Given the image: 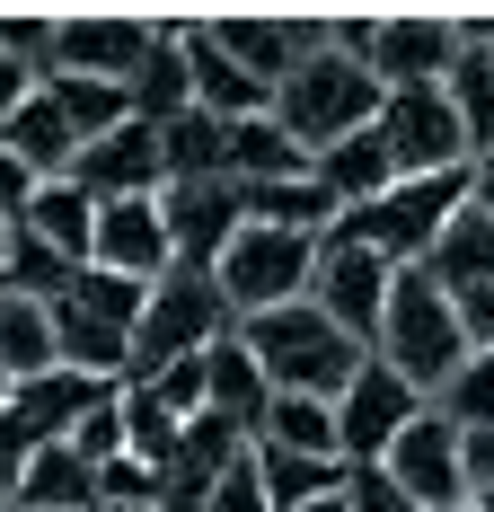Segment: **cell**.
Masks as SVG:
<instances>
[{
    "instance_id": "f546056e",
    "label": "cell",
    "mask_w": 494,
    "mask_h": 512,
    "mask_svg": "<svg viewBox=\"0 0 494 512\" xmlns=\"http://www.w3.org/2000/svg\"><path fill=\"white\" fill-rule=\"evenodd\" d=\"M18 512H98V468L71 442H53L36 460V477H27V495H18Z\"/></svg>"
},
{
    "instance_id": "6da1fadb",
    "label": "cell",
    "mask_w": 494,
    "mask_h": 512,
    "mask_svg": "<svg viewBox=\"0 0 494 512\" xmlns=\"http://www.w3.org/2000/svg\"><path fill=\"white\" fill-rule=\"evenodd\" d=\"M239 345L265 362V380H274V398H345L353 380H362V362L371 345H353L345 327L327 318L318 301H292V309H265V318H247Z\"/></svg>"
},
{
    "instance_id": "2e32d148",
    "label": "cell",
    "mask_w": 494,
    "mask_h": 512,
    "mask_svg": "<svg viewBox=\"0 0 494 512\" xmlns=\"http://www.w3.org/2000/svg\"><path fill=\"white\" fill-rule=\"evenodd\" d=\"M98 265H106V274H133V283L177 274V239H168V212H159V195L98 204Z\"/></svg>"
},
{
    "instance_id": "bcb514c9",
    "label": "cell",
    "mask_w": 494,
    "mask_h": 512,
    "mask_svg": "<svg viewBox=\"0 0 494 512\" xmlns=\"http://www.w3.org/2000/svg\"><path fill=\"white\" fill-rule=\"evenodd\" d=\"M300 512H345V495H327V504H300Z\"/></svg>"
},
{
    "instance_id": "ba28073f",
    "label": "cell",
    "mask_w": 494,
    "mask_h": 512,
    "mask_svg": "<svg viewBox=\"0 0 494 512\" xmlns=\"http://www.w3.org/2000/svg\"><path fill=\"white\" fill-rule=\"evenodd\" d=\"M424 407H433V398H424V389H415L406 371H389V362L371 354V362H362V380H353L345 398H336L345 468H380V460L397 451V442H406V433L424 424Z\"/></svg>"
},
{
    "instance_id": "4316f807",
    "label": "cell",
    "mask_w": 494,
    "mask_h": 512,
    "mask_svg": "<svg viewBox=\"0 0 494 512\" xmlns=\"http://www.w3.org/2000/svg\"><path fill=\"white\" fill-rule=\"evenodd\" d=\"M300 168H318V159L300 151V142L274 124V115L230 124V177H239V186H283V177H300Z\"/></svg>"
},
{
    "instance_id": "8d00e7d4",
    "label": "cell",
    "mask_w": 494,
    "mask_h": 512,
    "mask_svg": "<svg viewBox=\"0 0 494 512\" xmlns=\"http://www.w3.org/2000/svg\"><path fill=\"white\" fill-rule=\"evenodd\" d=\"M71 451H80L89 468H115V460H133V442H124V389H115V398H106V407L89 415L80 433H71Z\"/></svg>"
},
{
    "instance_id": "f5cc1de1",
    "label": "cell",
    "mask_w": 494,
    "mask_h": 512,
    "mask_svg": "<svg viewBox=\"0 0 494 512\" xmlns=\"http://www.w3.org/2000/svg\"><path fill=\"white\" fill-rule=\"evenodd\" d=\"M0 292H9V283H0Z\"/></svg>"
},
{
    "instance_id": "1f68e13d",
    "label": "cell",
    "mask_w": 494,
    "mask_h": 512,
    "mask_svg": "<svg viewBox=\"0 0 494 512\" xmlns=\"http://www.w3.org/2000/svg\"><path fill=\"white\" fill-rule=\"evenodd\" d=\"M124 442H133V460H142V468H159V477H168V460L186 451V424L159 407L142 380H124Z\"/></svg>"
},
{
    "instance_id": "7402d4cb",
    "label": "cell",
    "mask_w": 494,
    "mask_h": 512,
    "mask_svg": "<svg viewBox=\"0 0 494 512\" xmlns=\"http://www.w3.org/2000/svg\"><path fill=\"white\" fill-rule=\"evenodd\" d=\"M18 230H27V239H45L53 256H71V265H98V195H89L80 177H53L45 195L27 204Z\"/></svg>"
},
{
    "instance_id": "5b68a950",
    "label": "cell",
    "mask_w": 494,
    "mask_h": 512,
    "mask_svg": "<svg viewBox=\"0 0 494 512\" xmlns=\"http://www.w3.org/2000/svg\"><path fill=\"white\" fill-rule=\"evenodd\" d=\"M459 212H468V168H459V177H406V186H389L380 204L345 212L336 230H345V239H362V248H380L389 265H424V256H433V239H442Z\"/></svg>"
},
{
    "instance_id": "f35d334b",
    "label": "cell",
    "mask_w": 494,
    "mask_h": 512,
    "mask_svg": "<svg viewBox=\"0 0 494 512\" xmlns=\"http://www.w3.org/2000/svg\"><path fill=\"white\" fill-rule=\"evenodd\" d=\"M203 512H274V495H265V468H256V442L230 460V477L212 486V504H203Z\"/></svg>"
},
{
    "instance_id": "f907efd6",
    "label": "cell",
    "mask_w": 494,
    "mask_h": 512,
    "mask_svg": "<svg viewBox=\"0 0 494 512\" xmlns=\"http://www.w3.org/2000/svg\"><path fill=\"white\" fill-rule=\"evenodd\" d=\"M450 512H477V504H450Z\"/></svg>"
},
{
    "instance_id": "ac0fdd59",
    "label": "cell",
    "mask_w": 494,
    "mask_h": 512,
    "mask_svg": "<svg viewBox=\"0 0 494 512\" xmlns=\"http://www.w3.org/2000/svg\"><path fill=\"white\" fill-rule=\"evenodd\" d=\"M106 398H115V380H89V371H45V380H18L9 415H18L36 442H71V433H80Z\"/></svg>"
},
{
    "instance_id": "8fae6325",
    "label": "cell",
    "mask_w": 494,
    "mask_h": 512,
    "mask_svg": "<svg viewBox=\"0 0 494 512\" xmlns=\"http://www.w3.org/2000/svg\"><path fill=\"white\" fill-rule=\"evenodd\" d=\"M380 468H389V477H397V486H406L424 512L477 504V495H468V433H459L442 407H424V424H415V433H406V442H397Z\"/></svg>"
},
{
    "instance_id": "7c38bea8",
    "label": "cell",
    "mask_w": 494,
    "mask_h": 512,
    "mask_svg": "<svg viewBox=\"0 0 494 512\" xmlns=\"http://www.w3.org/2000/svg\"><path fill=\"white\" fill-rule=\"evenodd\" d=\"M159 212H168L177 265H212V274H221L230 239L247 230V186H239V177H195V186H168Z\"/></svg>"
},
{
    "instance_id": "9a60e30c",
    "label": "cell",
    "mask_w": 494,
    "mask_h": 512,
    "mask_svg": "<svg viewBox=\"0 0 494 512\" xmlns=\"http://www.w3.org/2000/svg\"><path fill=\"white\" fill-rule=\"evenodd\" d=\"M459 18H380V53H371V71H380V89H442L450 71H459Z\"/></svg>"
},
{
    "instance_id": "f1b7e54d",
    "label": "cell",
    "mask_w": 494,
    "mask_h": 512,
    "mask_svg": "<svg viewBox=\"0 0 494 512\" xmlns=\"http://www.w3.org/2000/svg\"><path fill=\"white\" fill-rule=\"evenodd\" d=\"M256 468H265V495L274 512H300V504H327V495H345V460H300V451H274V442H256Z\"/></svg>"
},
{
    "instance_id": "44dd1931",
    "label": "cell",
    "mask_w": 494,
    "mask_h": 512,
    "mask_svg": "<svg viewBox=\"0 0 494 512\" xmlns=\"http://www.w3.org/2000/svg\"><path fill=\"white\" fill-rule=\"evenodd\" d=\"M53 345H62V371H89V380H133V327L115 318H89L80 301H53Z\"/></svg>"
},
{
    "instance_id": "b9f144b4",
    "label": "cell",
    "mask_w": 494,
    "mask_h": 512,
    "mask_svg": "<svg viewBox=\"0 0 494 512\" xmlns=\"http://www.w3.org/2000/svg\"><path fill=\"white\" fill-rule=\"evenodd\" d=\"M36 89H45V71H36V62H18V53H0V124L36 98Z\"/></svg>"
},
{
    "instance_id": "c3c4849f",
    "label": "cell",
    "mask_w": 494,
    "mask_h": 512,
    "mask_svg": "<svg viewBox=\"0 0 494 512\" xmlns=\"http://www.w3.org/2000/svg\"><path fill=\"white\" fill-rule=\"evenodd\" d=\"M98 512H115V504H98ZM142 512H159V504H142Z\"/></svg>"
},
{
    "instance_id": "7dc6e473",
    "label": "cell",
    "mask_w": 494,
    "mask_h": 512,
    "mask_svg": "<svg viewBox=\"0 0 494 512\" xmlns=\"http://www.w3.org/2000/svg\"><path fill=\"white\" fill-rule=\"evenodd\" d=\"M9 398H18V380H9V371H0V407H9Z\"/></svg>"
},
{
    "instance_id": "9c48e42d",
    "label": "cell",
    "mask_w": 494,
    "mask_h": 512,
    "mask_svg": "<svg viewBox=\"0 0 494 512\" xmlns=\"http://www.w3.org/2000/svg\"><path fill=\"white\" fill-rule=\"evenodd\" d=\"M380 142H389L397 177H459V168L477 159V142H468L450 89H389V106H380Z\"/></svg>"
},
{
    "instance_id": "816d5d0a",
    "label": "cell",
    "mask_w": 494,
    "mask_h": 512,
    "mask_svg": "<svg viewBox=\"0 0 494 512\" xmlns=\"http://www.w3.org/2000/svg\"><path fill=\"white\" fill-rule=\"evenodd\" d=\"M477 512H494V495H486V504H477Z\"/></svg>"
},
{
    "instance_id": "277c9868",
    "label": "cell",
    "mask_w": 494,
    "mask_h": 512,
    "mask_svg": "<svg viewBox=\"0 0 494 512\" xmlns=\"http://www.w3.org/2000/svg\"><path fill=\"white\" fill-rule=\"evenodd\" d=\"M230 336H239V309L221 292V274H212V265H177V274L150 283L133 380H142V371H168V362H186V354H212V345H230Z\"/></svg>"
},
{
    "instance_id": "603a6c76",
    "label": "cell",
    "mask_w": 494,
    "mask_h": 512,
    "mask_svg": "<svg viewBox=\"0 0 494 512\" xmlns=\"http://www.w3.org/2000/svg\"><path fill=\"white\" fill-rule=\"evenodd\" d=\"M424 274L442 283L450 301H468V292H494V221H486L477 204H468V212H459V221L442 230V239H433Z\"/></svg>"
},
{
    "instance_id": "83f0119b",
    "label": "cell",
    "mask_w": 494,
    "mask_h": 512,
    "mask_svg": "<svg viewBox=\"0 0 494 512\" xmlns=\"http://www.w3.org/2000/svg\"><path fill=\"white\" fill-rule=\"evenodd\" d=\"M159 151H168V186H195V177H230V124L195 106V115L159 124Z\"/></svg>"
},
{
    "instance_id": "3957f363",
    "label": "cell",
    "mask_w": 494,
    "mask_h": 512,
    "mask_svg": "<svg viewBox=\"0 0 494 512\" xmlns=\"http://www.w3.org/2000/svg\"><path fill=\"white\" fill-rule=\"evenodd\" d=\"M380 106H389L380 71H362V62H345V53H309L292 80H283V98H274V124H283L309 159H327L336 142L371 133Z\"/></svg>"
},
{
    "instance_id": "4dcf8cb0",
    "label": "cell",
    "mask_w": 494,
    "mask_h": 512,
    "mask_svg": "<svg viewBox=\"0 0 494 512\" xmlns=\"http://www.w3.org/2000/svg\"><path fill=\"white\" fill-rule=\"evenodd\" d=\"M256 442L300 451V460H345V433H336V407L327 398H274V415H265Z\"/></svg>"
},
{
    "instance_id": "d590c367",
    "label": "cell",
    "mask_w": 494,
    "mask_h": 512,
    "mask_svg": "<svg viewBox=\"0 0 494 512\" xmlns=\"http://www.w3.org/2000/svg\"><path fill=\"white\" fill-rule=\"evenodd\" d=\"M433 407H442L459 433H486V424H494V354H477V362L442 389V398H433Z\"/></svg>"
},
{
    "instance_id": "ee69618b",
    "label": "cell",
    "mask_w": 494,
    "mask_h": 512,
    "mask_svg": "<svg viewBox=\"0 0 494 512\" xmlns=\"http://www.w3.org/2000/svg\"><path fill=\"white\" fill-rule=\"evenodd\" d=\"M468 204L494 221V151H477V168H468Z\"/></svg>"
},
{
    "instance_id": "60d3db41",
    "label": "cell",
    "mask_w": 494,
    "mask_h": 512,
    "mask_svg": "<svg viewBox=\"0 0 494 512\" xmlns=\"http://www.w3.org/2000/svg\"><path fill=\"white\" fill-rule=\"evenodd\" d=\"M36 195H45V177H36V168H27V159H9V151H0V221H9V230H18V221H27V204H36Z\"/></svg>"
},
{
    "instance_id": "74e56055",
    "label": "cell",
    "mask_w": 494,
    "mask_h": 512,
    "mask_svg": "<svg viewBox=\"0 0 494 512\" xmlns=\"http://www.w3.org/2000/svg\"><path fill=\"white\" fill-rule=\"evenodd\" d=\"M45 451H53V442H36L18 415L0 407V495H9V504L27 495V477H36V460H45Z\"/></svg>"
},
{
    "instance_id": "52a82bcc",
    "label": "cell",
    "mask_w": 494,
    "mask_h": 512,
    "mask_svg": "<svg viewBox=\"0 0 494 512\" xmlns=\"http://www.w3.org/2000/svg\"><path fill=\"white\" fill-rule=\"evenodd\" d=\"M397 274H406V265H389L380 248H362V239H345V230H336V239L318 248V283H309V301L327 309L353 345H371V354H380V327H389Z\"/></svg>"
},
{
    "instance_id": "cb8c5ba5",
    "label": "cell",
    "mask_w": 494,
    "mask_h": 512,
    "mask_svg": "<svg viewBox=\"0 0 494 512\" xmlns=\"http://www.w3.org/2000/svg\"><path fill=\"white\" fill-rule=\"evenodd\" d=\"M318 177H327V195L345 212H362V204H380L389 186H406L397 177V159H389V142H380V124L371 133H353V142H336V151L318 159Z\"/></svg>"
},
{
    "instance_id": "30bf717a",
    "label": "cell",
    "mask_w": 494,
    "mask_h": 512,
    "mask_svg": "<svg viewBox=\"0 0 494 512\" xmlns=\"http://www.w3.org/2000/svg\"><path fill=\"white\" fill-rule=\"evenodd\" d=\"M159 27L150 18H62L53 27V71L45 80H106V89H133V71L150 62Z\"/></svg>"
},
{
    "instance_id": "4fadbf2b",
    "label": "cell",
    "mask_w": 494,
    "mask_h": 512,
    "mask_svg": "<svg viewBox=\"0 0 494 512\" xmlns=\"http://www.w3.org/2000/svg\"><path fill=\"white\" fill-rule=\"evenodd\" d=\"M212 36L230 62H247L274 98H283V80H292L309 53H327V18H265V9H230V18H212Z\"/></svg>"
},
{
    "instance_id": "d4e9b609",
    "label": "cell",
    "mask_w": 494,
    "mask_h": 512,
    "mask_svg": "<svg viewBox=\"0 0 494 512\" xmlns=\"http://www.w3.org/2000/svg\"><path fill=\"white\" fill-rule=\"evenodd\" d=\"M212 415H230L247 442L265 433V415H274V380H265V362L247 354L239 336L230 345H212Z\"/></svg>"
},
{
    "instance_id": "e0dca14e",
    "label": "cell",
    "mask_w": 494,
    "mask_h": 512,
    "mask_svg": "<svg viewBox=\"0 0 494 512\" xmlns=\"http://www.w3.org/2000/svg\"><path fill=\"white\" fill-rule=\"evenodd\" d=\"M186 62H195V106H203V115H221V124H256V115H274V89H265L247 62H230V53H221L212 18H195V27H186Z\"/></svg>"
},
{
    "instance_id": "8992f818",
    "label": "cell",
    "mask_w": 494,
    "mask_h": 512,
    "mask_svg": "<svg viewBox=\"0 0 494 512\" xmlns=\"http://www.w3.org/2000/svg\"><path fill=\"white\" fill-rule=\"evenodd\" d=\"M318 248L327 239H300V230H265V221H247L239 239H230V256H221V292H230V309L247 318H265V309H292L309 301V283H318Z\"/></svg>"
},
{
    "instance_id": "7bdbcfd3",
    "label": "cell",
    "mask_w": 494,
    "mask_h": 512,
    "mask_svg": "<svg viewBox=\"0 0 494 512\" xmlns=\"http://www.w3.org/2000/svg\"><path fill=\"white\" fill-rule=\"evenodd\" d=\"M468 495H477V504L494 495V424H486V433H468Z\"/></svg>"
},
{
    "instance_id": "836d02e7",
    "label": "cell",
    "mask_w": 494,
    "mask_h": 512,
    "mask_svg": "<svg viewBox=\"0 0 494 512\" xmlns=\"http://www.w3.org/2000/svg\"><path fill=\"white\" fill-rule=\"evenodd\" d=\"M62 301H80L89 318H115V327H133V345H142V318H150V283H133V274H106V265H89Z\"/></svg>"
},
{
    "instance_id": "e575fe53",
    "label": "cell",
    "mask_w": 494,
    "mask_h": 512,
    "mask_svg": "<svg viewBox=\"0 0 494 512\" xmlns=\"http://www.w3.org/2000/svg\"><path fill=\"white\" fill-rule=\"evenodd\" d=\"M142 389L177 415V424H195V415H212V354H186V362H168V371H142Z\"/></svg>"
},
{
    "instance_id": "ab89813d",
    "label": "cell",
    "mask_w": 494,
    "mask_h": 512,
    "mask_svg": "<svg viewBox=\"0 0 494 512\" xmlns=\"http://www.w3.org/2000/svg\"><path fill=\"white\" fill-rule=\"evenodd\" d=\"M345 512H424V504L397 486L389 468H353V477H345Z\"/></svg>"
},
{
    "instance_id": "d6a6232c",
    "label": "cell",
    "mask_w": 494,
    "mask_h": 512,
    "mask_svg": "<svg viewBox=\"0 0 494 512\" xmlns=\"http://www.w3.org/2000/svg\"><path fill=\"white\" fill-rule=\"evenodd\" d=\"M442 89H450V106H459V124H468V142L494 151V45H468ZM468 168H477V159H468Z\"/></svg>"
},
{
    "instance_id": "5bb4252c",
    "label": "cell",
    "mask_w": 494,
    "mask_h": 512,
    "mask_svg": "<svg viewBox=\"0 0 494 512\" xmlns=\"http://www.w3.org/2000/svg\"><path fill=\"white\" fill-rule=\"evenodd\" d=\"M98 204H133V195H168V151H159V124H115L106 142H89L80 151V168H71Z\"/></svg>"
},
{
    "instance_id": "681fc988",
    "label": "cell",
    "mask_w": 494,
    "mask_h": 512,
    "mask_svg": "<svg viewBox=\"0 0 494 512\" xmlns=\"http://www.w3.org/2000/svg\"><path fill=\"white\" fill-rule=\"evenodd\" d=\"M0 512H18V504H9V495H0Z\"/></svg>"
},
{
    "instance_id": "484cf974",
    "label": "cell",
    "mask_w": 494,
    "mask_h": 512,
    "mask_svg": "<svg viewBox=\"0 0 494 512\" xmlns=\"http://www.w3.org/2000/svg\"><path fill=\"white\" fill-rule=\"evenodd\" d=\"M0 371H9V380H45V371H62L53 309L27 301V292H0Z\"/></svg>"
},
{
    "instance_id": "ffe728a7",
    "label": "cell",
    "mask_w": 494,
    "mask_h": 512,
    "mask_svg": "<svg viewBox=\"0 0 494 512\" xmlns=\"http://www.w3.org/2000/svg\"><path fill=\"white\" fill-rule=\"evenodd\" d=\"M186 27H195V18H168V27H159V45H150V62L133 71V115H142V124H177V115H195Z\"/></svg>"
},
{
    "instance_id": "d6986e66",
    "label": "cell",
    "mask_w": 494,
    "mask_h": 512,
    "mask_svg": "<svg viewBox=\"0 0 494 512\" xmlns=\"http://www.w3.org/2000/svg\"><path fill=\"white\" fill-rule=\"evenodd\" d=\"M0 151L27 159V168L53 186V177H71V168H80V124L62 115V98H53V89H36V98L0 124Z\"/></svg>"
},
{
    "instance_id": "7a4b0ae2",
    "label": "cell",
    "mask_w": 494,
    "mask_h": 512,
    "mask_svg": "<svg viewBox=\"0 0 494 512\" xmlns=\"http://www.w3.org/2000/svg\"><path fill=\"white\" fill-rule=\"evenodd\" d=\"M380 362H389V371H406L424 398H442L450 380L477 362L459 301H450V292L424 274V265H406V274H397V292H389V327H380Z\"/></svg>"
},
{
    "instance_id": "f6af8a7d",
    "label": "cell",
    "mask_w": 494,
    "mask_h": 512,
    "mask_svg": "<svg viewBox=\"0 0 494 512\" xmlns=\"http://www.w3.org/2000/svg\"><path fill=\"white\" fill-rule=\"evenodd\" d=\"M9 248H18V230H9V221H0V283H9Z\"/></svg>"
}]
</instances>
